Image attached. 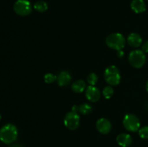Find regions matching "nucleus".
Returning <instances> with one entry per match:
<instances>
[{
	"label": "nucleus",
	"instance_id": "nucleus-10",
	"mask_svg": "<svg viewBox=\"0 0 148 147\" xmlns=\"http://www.w3.org/2000/svg\"><path fill=\"white\" fill-rule=\"evenodd\" d=\"M127 43L130 45L131 47L133 48H137L140 46H141L142 42H143V39L142 37L139 34L135 33H131L127 37Z\"/></svg>",
	"mask_w": 148,
	"mask_h": 147
},
{
	"label": "nucleus",
	"instance_id": "nucleus-15",
	"mask_svg": "<svg viewBox=\"0 0 148 147\" xmlns=\"http://www.w3.org/2000/svg\"><path fill=\"white\" fill-rule=\"evenodd\" d=\"M34 9L38 12H44L48 10V4L44 1H38L35 3Z\"/></svg>",
	"mask_w": 148,
	"mask_h": 147
},
{
	"label": "nucleus",
	"instance_id": "nucleus-17",
	"mask_svg": "<svg viewBox=\"0 0 148 147\" xmlns=\"http://www.w3.org/2000/svg\"><path fill=\"white\" fill-rule=\"evenodd\" d=\"M103 95L104 97L106 99H109L112 97V95H114V89L112 88L111 86H107L103 90Z\"/></svg>",
	"mask_w": 148,
	"mask_h": 147
},
{
	"label": "nucleus",
	"instance_id": "nucleus-27",
	"mask_svg": "<svg viewBox=\"0 0 148 147\" xmlns=\"http://www.w3.org/2000/svg\"><path fill=\"white\" fill-rule=\"evenodd\" d=\"M147 1H148V0H147Z\"/></svg>",
	"mask_w": 148,
	"mask_h": 147
},
{
	"label": "nucleus",
	"instance_id": "nucleus-4",
	"mask_svg": "<svg viewBox=\"0 0 148 147\" xmlns=\"http://www.w3.org/2000/svg\"><path fill=\"white\" fill-rule=\"evenodd\" d=\"M129 61L131 66L136 69L142 68L146 61L145 53L141 50H132L129 55Z\"/></svg>",
	"mask_w": 148,
	"mask_h": 147
},
{
	"label": "nucleus",
	"instance_id": "nucleus-1",
	"mask_svg": "<svg viewBox=\"0 0 148 147\" xmlns=\"http://www.w3.org/2000/svg\"><path fill=\"white\" fill-rule=\"evenodd\" d=\"M17 135V128L13 124H6L0 129V140L6 144H12L15 141Z\"/></svg>",
	"mask_w": 148,
	"mask_h": 147
},
{
	"label": "nucleus",
	"instance_id": "nucleus-26",
	"mask_svg": "<svg viewBox=\"0 0 148 147\" xmlns=\"http://www.w3.org/2000/svg\"><path fill=\"white\" fill-rule=\"evenodd\" d=\"M1 114H0V120H1Z\"/></svg>",
	"mask_w": 148,
	"mask_h": 147
},
{
	"label": "nucleus",
	"instance_id": "nucleus-3",
	"mask_svg": "<svg viewBox=\"0 0 148 147\" xmlns=\"http://www.w3.org/2000/svg\"><path fill=\"white\" fill-rule=\"evenodd\" d=\"M104 78L109 85L115 86L119 84L121 80V75L119 70L116 66L111 65L107 67L104 71Z\"/></svg>",
	"mask_w": 148,
	"mask_h": 147
},
{
	"label": "nucleus",
	"instance_id": "nucleus-13",
	"mask_svg": "<svg viewBox=\"0 0 148 147\" xmlns=\"http://www.w3.org/2000/svg\"><path fill=\"white\" fill-rule=\"evenodd\" d=\"M130 6L132 10L137 14L144 12L146 10V4L143 0H133Z\"/></svg>",
	"mask_w": 148,
	"mask_h": 147
},
{
	"label": "nucleus",
	"instance_id": "nucleus-12",
	"mask_svg": "<svg viewBox=\"0 0 148 147\" xmlns=\"http://www.w3.org/2000/svg\"><path fill=\"white\" fill-rule=\"evenodd\" d=\"M71 79H72V76H71L70 74L66 71H61L57 76L58 84L61 86H66L68 84H69Z\"/></svg>",
	"mask_w": 148,
	"mask_h": 147
},
{
	"label": "nucleus",
	"instance_id": "nucleus-7",
	"mask_svg": "<svg viewBox=\"0 0 148 147\" xmlns=\"http://www.w3.org/2000/svg\"><path fill=\"white\" fill-rule=\"evenodd\" d=\"M64 125L68 129L73 130L77 129L79 125V116L77 112H68L65 115L64 120Z\"/></svg>",
	"mask_w": 148,
	"mask_h": 147
},
{
	"label": "nucleus",
	"instance_id": "nucleus-2",
	"mask_svg": "<svg viewBox=\"0 0 148 147\" xmlns=\"http://www.w3.org/2000/svg\"><path fill=\"white\" fill-rule=\"evenodd\" d=\"M106 45L112 49L116 50H122L126 43V39L122 34L115 33L110 34L106 39Z\"/></svg>",
	"mask_w": 148,
	"mask_h": 147
},
{
	"label": "nucleus",
	"instance_id": "nucleus-5",
	"mask_svg": "<svg viewBox=\"0 0 148 147\" xmlns=\"http://www.w3.org/2000/svg\"><path fill=\"white\" fill-rule=\"evenodd\" d=\"M123 125L125 129L130 132H136L140 130V122L139 118L133 114L126 115L123 120Z\"/></svg>",
	"mask_w": 148,
	"mask_h": 147
},
{
	"label": "nucleus",
	"instance_id": "nucleus-18",
	"mask_svg": "<svg viewBox=\"0 0 148 147\" xmlns=\"http://www.w3.org/2000/svg\"><path fill=\"white\" fill-rule=\"evenodd\" d=\"M98 76L95 73L90 74L88 76V78H87V81H88V84L90 86H94L97 83V82H98Z\"/></svg>",
	"mask_w": 148,
	"mask_h": 147
},
{
	"label": "nucleus",
	"instance_id": "nucleus-25",
	"mask_svg": "<svg viewBox=\"0 0 148 147\" xmlns=\"http://www.w3.org/2000/svg\"><path fill=\"white\" fill-rule=\"evenodd\" d=\"M146 89H147V92H148V81H147V84H146Z\"/></svg>",
	"mask_w": 148,
	"mask_h": 147
},
{
	"label": "nucleus",
	"instance_id": "nucleus-24",
	"mask_svg": "<svg viewBox=\"0 0 148 147\" xmlns=\"http://www.w3.org/2000/svg\"><path fill=\"white\" fill-rule=\"evenodd\" d=\"M10 147H24V146H23L20 145V144H12V145L10 146Z\"/></svg>",
	"mask_w": 148,
	"mask_h": 147
},
{
	"label": "nucleus",
	"instance_id": "nucleus-20",
	"mask_svg": "<svg viewBox=\"0 0 148 147\" xmlns=\"http://www.w3.org/2000/svg\"><path fill=\"white\" fill-rule=\"evenodd\" d=\"M56 79H57L56 76H55L54 74H51V73L46 74L44 76L45 82H46V83H49V84L53 82Z\"/></svg>",
	"mask_w": 148,
	"mask_h": 147
},
{
	"label": "nucleus",
	"instance_id": "nucleus-14",
	"mask_svg": "<svg viewBox=\"0 0 148 147\" xmlns=\"http://www.w3.org/2000/svg\"><path fill=\"white\" fill-rule=\"evenodd\" d=\"M86 88V84H85V81L82 80V79H79L77 80L72 84V89L74 92L76 93H81L83 92Z\"/></svg>",
	"mask_w": 148,
	"mask_h": 147
},
{
	"label": "nucleus",
	"instance_id": "nucleus-19",
	"mask_svg": "<svg viewBox=\"0 0 148 147\" xmlns=\"http://www.w3.org/2000/svg\"><path fill=\"white\" fill-rule=\"evenodd\" d=\"M139 135L143 139H148V126H144L139 130Z\"/></svg>",
	"mask_w": 148,
	"mask_h": 147
},
{
	"label": "nucleus",
	"instance_id": "nucleus-21",
	"mask_svg": "<svg viewBox=\"0 0 148 147\" xmlns=\"http://www.w3.org/2000/svg\"><path fill=\"white\" fill-rule=\"evenodd\" d=\"M142 50L144 53H148V40L145 42L142 46Z\"/></svg>",
	"mask_w": 148,
	"mask_h": 147
},
{
	"label": "nucleus",
	"instance_id": "nucleus-23",
	"mask_svg": "<svg viewBox=\"0 0 148 147\" xmlns=\"http://www.w3.org/2000/svg\"><path fill=\"white\" fill-rule=\"evenodd\" d=\"M72 112H77L78 111H79V106H77V105H75V106L72 107Z\"/></svg>",
	"mask_w": 148,
	"mask_h": 147
},
{
	"label": "nucleus",
	"instance_id": "nucleus-22",
	"mask_svg": "<svg viewBox=\"0 0 148 147\" xmlns=\"http://www.w3.org/2000/svg\"><path fill=\"white\" fill-rule=\"evenodd\" d=\"M117 56L119 58H123L124 56V53L122 50H119L117 51Z\"/></svg>",
	"mask_w": 148,
	"mask_h": 147
},
{
	"label": "nucleus",
	"instance_id": "nucleus-9",
	"mask_svg": "<svg viewBox=\"0 0 148 147\" xmlns=\"http://www.w3.org/2000/svg\"><path fill=\"white\" fill-rule=\"evenodd\" d=\"M96 128L101 133L107 134L111 131V123L106 118H100L96 122Z\"/></svg>",
	"mask_w": 148,
	"mask_h": 147
},
{
	"label": "nucleus",
	"instance_id": "nucleus-16",
	"mask_svg": "<svg viewBox=\"0 0 148 147\" xmlns=\"http://www.w3.org/2000/svg\"><path fill=\"white\" fill-rule=\"evenodd\" d=\"M92 111V107L89 104L84 103L79 106V112L82 115H88Z\"/></svg>",
	"mask_w": 148,
	"mask_h": 147
},
{
	"label": "nucleus",
	"instance_id": "nucleus-6",
	"mask_svg": "<svg viewBox=\"0 0 148 147\" xmlns=\"http://www.w3.org/2000/svg\"><path fill=\"white\" fill-rule=\"evenodd\" d=\"M14 11L20 16H27L32 12V5L27 0H17L14 4Z\"/></svg>",
	"mask_w": 148,
	"mask_h": 147
},
{
	"label": "nucleus",
	"instance_id": "nucleus-11",
	"mask_svg": "<svg viewBox=\"0 0 148 147\" xmlns=\"http://www.w3.org/2000/svg\"><path fill=\"white\" fill-rule=\"evenodd\" d=\"M116 142L121 147H127L132 143V138L130 134L120 133L117 135Z\"/></svg>",
	"mask_w": 148,
	"mask_h": 147
},
{
	"label": "nucleus",
	"instance_id": "nucleus-8",
	"mask_svg": "<svg viewBox=\"0 0 148 147\" xmlns=\"http://www.w3.org/2000/svg\"><path fill=\"white\" fill-rule=\"evenodd\" d=\"M85 96L90 102H95L99 100L101 97V92L99 89L95 86H88L85 91Z\"/></svg>",
	"mask_w": 148,
	"mask_h": 147
}]
</instances>
